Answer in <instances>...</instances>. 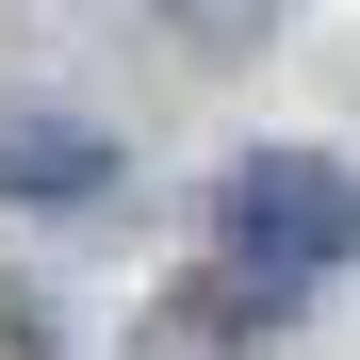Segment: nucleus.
<instances>
[{
	"label": "nucleus",
	"instance_id": "20e7f679",
	"mask_svg": "<svg viewBox=\"0 0 360 360\" xmlns=\"http://www.w3.org/2000/svg\"><path fill=\"white\" fill-rule=\"evenodd\" d=\"M164 17L197 33V49H246V33H262V0H164Z\"/></svg>",
	"mask_w": 360,
	"mask_h": 360
},
{
	"label": "nucleus",
	"instance_id": "f257e3e1",
	"mask_svg": "<svg viewBox=\"0 0 360 360\" xmlns=\"http://www.w3.org/2000/svg\"><path fill=\"white\" fill-rule=\"evenodd\" d=\"M213 229L246 262H278V278H328V262H360V180L311 164V148H246L229 197H213Z\"/></svg>",
	"mask_w": 360,
	"mask_h": 360
},
{
	"label": "nucleus",
	"instance_id": "7ed1b4c3",
	"mask_svg": "<svg viewBox=\"0 0 360 360\" xmlns=\"http://www.w3.org/2000/svg\"><path fill=\"white\" fill-rule=\"evenodd\" d=\"M0 180L17 197H98V148L82 131H0Z\"/></svg>",
	"mask_w": 360,
	"mask_h": 360
},
{
	"label": "nucleus",
	"instance_id": "f03ea898",
	"mask_svg": "<svg viewBox=\"0 0 360 360\" xmlns=\"http://www.w3.org/2000/svg\"><path fill=\"white\" fill-rule=\"evenodd\" d=\"M278 311H295V278H278V262H246V246H229V278L180 295V328H197V344H278Z\"/></svg>",
	"mask_w": 360,
	"mask_h": 360
}]
</instances>
